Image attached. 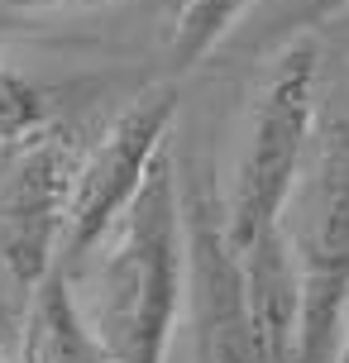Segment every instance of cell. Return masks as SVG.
<instances>
[{"label":"cell","mask_w":349,"mask_h":363,"mask_svg":"<svg viewBox=\"0 0 349 363\" xmlns=\"http://www.w3.org/2000/svg\"><path fill=\"white\" fill-rule=\"evenodd\" d=\"M19 363H111L101 335L87 320V311L77 306L62 263H53L38 277V287L29 291Z\"/></svg>","instance_id":"obj_7"},{"label":"cell","mask_w":349,"mask_h":363,"mask_svg":"<svg viewBox=\"0 0 349 363\" xmlns=\"http://www.w3.org/2000/svg\"><path fill=\"white\" fill-rule=\"evenodd\" d=\"M187 301L196 330V363H263L249 315L244 268L225 235V201H216L211 182L187 191Z\"/></svg>","instance_id":"obj_6"},{"label":"cell","mask_w":349,"mask_h":363,"mask_svg":"<svg viewBox=\"0 0 349 363\" xmlns=\"http://www.w3.org/2000/svg\"><path fill=\"white\" fill-rule=\"evenodd\" d=\"M345 10H349V0H263L258 10H249V24L239 34H230L221 48H235V53H277L282 43H292L306 29L345 15Z\"/></svg>","instance_id":"obj_8"},{"label":"cell","mask_w":349,"mask_h":363,"mask_svg":"<svg viewBox=\"0 0 349 363\" xmlns=\"http://www.w3.org/2000/svg\"><path fill=\"white\" fill-rule=\"evenodd\" d=\"M254 10V0H182V15L172 29V62L196 67L206 53H216L235 24Z\"/></svg>","instance_id":"obj_9"},{"label":"cell","mask_w":349,"mask_h":363,"mask_svg":"<svg viewBox=\"0 0 349 363\" xmlns=\"http://www.w3.org/2000/svg\"><path fill=\"white\" fill-rule=\"evenodd\" d=\"M335 363H349V306H345V320H340V349H335Z\"/></svg>","instance_id":"obj_12"},{"label":"cell","mask_w":349,"mask_h":363,"mask_svg":"<svg viewBox=\"0 0 349 363\" xmlns=\"http://www.w3.org/2000/svg\"><path fill=\"white\" fill-rule=\"evenodd\" d=\"M172 120H177V86H148L106 125L92 153L77 158L72 211H67V235L57 254L62 268H82L96 254V244L120 225L129 201L139 196L153 158L163 153Z\"/></svg>","instance_id":"obj_4"},{"label":"cell","mask_w":349,"mask_h":363,"mask_svg":"<svg viewBox=\"0 0 349 363\" xmlns=\"http://www.w3.org/2000/svg\"><path fill=\"white\" fill-rule=\"evenodd\" d=\"M0 363H5V359H0Z\"/></svg>","instance_id":"obj_13"},{"label":"cell","mask_w":349,"mask_h":363,"mask_svg":"<svg viewBox=\"0 0 349 363\" xmlns=\"http://www.w3.org/2000/svg\"><path fill=\"white\" fill-rule=\"evenodd\" d=\"M10 5H34V10H57V5H101V0H10Z\"/></svg>","instance_id":"obj_11"},{"label":"cell","mask_w":349,"mask_h":363,"mask_svg":"<svg viewBox=\"0 0 349 363\" xmlns=\"http://www.w3.org/2000/svg\"><path fill=\"white\" fill-rule=\"evenodd\" d=\"M297 263V354L292 363H335L340 320L349 306V86L335 91L316 120L311 158L282 216Z\"/></svg>","instance_id":"obj_2"},{"label":"cell","mask_w":349,"mask_h":363,"mask_svg":"<svg viewBox=\"0 0 349 363\" xmlns=\"http://www.w3.org/2000/svg\"><path fill=\"white\" fill-rule=\"evenodd\" d=\"M182 201L172 158L158 153L139 196L115 225L111 254L96 263L87 320L111 363H163L187 291Z\"/></svg>","instance_id":"obj_1"},{"label":"cell","mask_w":349,"mask_h":363,"mask_svg":"<svg viewBox=\"0 0 349 363\" xmlns=\"http://www.w3.org/2000/svg\"><path fill=\"white\" fill-rule=\"evenodd\" d=\"M72 182L77 148L62 129L38 125L15 144V158L0 177V263L19 291H34L62 254Z\"/></svg>","instance_id":"obj_5"},{"label":"cell","mask_w":349,"mask_h":363,"mask_svg":"<svg viewBox=\"0 0 349 363\" xmlns=\"http://www.w3.org/2000/svg\"><path fill=\"white\" fill-rule=\"evenodd\" d=\"M316 134V48L306 38L282 43L258 86L225 196V235L235 249L282 230L287 201L306 167Z\"/></svg>","instance_id":"obj_3"},{"label":"cell","mask_w":349,"mask_h":363,"mask_svg":"<svg viewBox=\"0 0 349 363\" xmlns=\"http://www.w3.org/2000/svg\"><path fill=\"white\" fill-rule=\"evenodd\" d=\"M48 125V101L43 91L19 77L15 67H0V148H15L24 134Z\"/></svg>","instance_id":"obj_10"}]
</instances>
